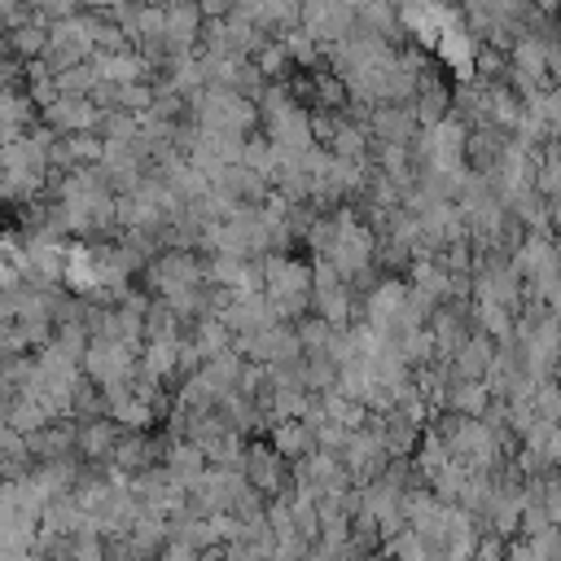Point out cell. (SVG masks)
Returning <instances> with one entry per match:
<instances>
[{"label":"cell","mask_w":561,"mask_h":561,"mask_svg":"<svg viewBox=\"0 0 561 561\" xmlns=\"http://www.w3.org/2000/svg\"><path fill=\"white\" fill-rule=\"evenodd\" d=\"M202 9H206V13H228L232 0H202Z\"/></svg>","instance_id":"obj_2"},{"label":"cell","mask_w":561,"mask_h":561,"mask_svg":"<svg viewBox=\"0 0 561 561\" xmlns=\"http://www.w3.org/2000/svg\"><path fill=\"white\" fill-rule=\"evenodd\" d=\"M9 48H13L18 57H44V48H48V26H39V22H13Z\"/></svg>","instance_id":"obj_1"}]
</instances>
